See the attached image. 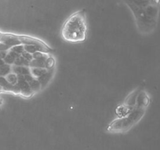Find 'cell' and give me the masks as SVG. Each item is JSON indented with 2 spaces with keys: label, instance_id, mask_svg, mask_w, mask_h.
<instances>
[{
  "label": "cell",
  "instance_id": "obj_1",
  "mask_svg": "<svg viewBox=\"0 0 160 150\" xmlns=\"http://www.w3.org/2000/svg\"><path fill=\"white\" fill-rule=\"evenodd\" d=\"M132 11L137 28L142 35H148L156 28L160 0H123Z\"/></svg>",
  "mask_w": 160,
  "mask_h": 150
},
{
  "label": "cell",
  "instance_id": "obj_2",
  "mask_svg": "<svg viewBox=\"0 0 160 150\" xmlns=\"http://www.w3.org/2000/svg\"><path fill=\"white\" fill-rule=\"evenodd\" d=\"M87 12L80 10L71 15L64 23L61 28V36L66 42L82 43L87 39Z\"/></svg>",
  "mask_w": 160,
  "mask_h": 150
},
{
  "label": "cell",
  "instance_id": "obj_3",
  "mask_svg": "<svg viewBox=\"0 0 160 150\" xmlns=\"http://www.w3.org/2000/svg\"><path fill=\"white\" fill-rule=\"evenodd\" d=\"M146 110L147 109L134 107L127 115L118 117L111 122L108 126L107 131L111 133H122L128 131L141 121L145 114Z\"/></svg>",
  "mask_w": 160,
  "mask_h": 150
},
{
  "label": "cell",
  "instance_id": "obj_4",
  "mask_svg": "<svg viewBox=\"0 0 160 150\" xmlns=\"http://www.w3.org/2000/svg\"><path fill=\"white\" fill-rule=\"evenodd\" d=\"M20 89V95L24 97H31L35 93L32 91L28 82L24 79V75H18V82L17 83Z\"/></svg>",
  "mask_w": 160,
  "mask_h": 150
},
{
  "label": "cell",
  "instance_id": "obj_5",
  "mask_svg": "<svg viewBox=\"0 0 160 150\" xmlns=\"http://www.w3.org/2000/svg\"><path fill=\"white\" fill-rule=\"evenodd\" d=\"M151 102V98L148 93L146 91L141 90V92L139 93L137 98V102L135 107L141 108V109H147Z\"/></svg>",
  "mask_w": 160,
  "mask_h": 150
},
{
  "label": "cell",
  "instance_id": "obj_6",
  "mask_svg": "<svg viewBox=\"0 0 160 150\" xmlns=\"http://www.w3.org/2000/svg\"><path fill=\"white\" fill-rule=\"evenodd\" d=\"M141 90L140 89H135L134 91H132L131 93L128 94L127 97H126L125 101L122 103L123 105H125L126 106H128V107L131 108V109H133L136 106L137 102V98H138V96L139 94V93L141 92Z\"/></svg>",
  "mask_w": 160,
  "mask_h": 150
},
{
  "label": "cell",
  "instance_id": "obj_7",
  "mask_svg": "<svg viewBox=\"0 0 160 150\" xmlns=\"http://www.w3.org/2000/svg\"><path fill=\"white\" fill-rule=\"evenodd\" d=\"M53 72L54 70L53 69H50V70H48L45 74H43L42 75H41L40 77L37 78V80L39 81V83H41V86H42V89H43L45 86H47L49 83H50V80L53 78Z\"/></svg>",
  "mask_w": 160,
  "mask_h": 150
},
{
  "label": "cell",
  "instance_id": "obj_8",
  "mask_svg": "<svg viewBox=\"0 0 160 150\" xmlns=\"http://www.w3.org/2000/svg\"><path fill=\"white\" fill-rule=\"evenodd\" d=\"M13 73L18 75H26L31 74L30 68L27 66H18L15 65L13 67Z\"/></svg>",
  "mask_w": 160,
  "mask_h": 150
},
{
  "label": "cell",
  "instance_id": "obj_9",
  "mask_svg": "<svg viewBox=\"0 0 160 150\" xmlns=\"http://www.w3.org/2000/svg\"><path fill=\"white\" fill-rule=\"evenodd\" d=\"M47 69L45 68H30L31 75L35 79L38 78L43 74H45L47 72Z\"/></svg>",
  "mask_w": 160,
  "mask_h": 150
},
{
  "label": "cell",
  "instance_id": "obj_10",
  "mask_svg": "<svg viewBox=\"0 0 160 150\" xmlns=\"http://www.w3.org/2000/svg\"><path fill=\"white\" fill-rule=\"evenodd\" d=\"M131 108L128 107V106H126L125 105L121 104L120 106H117L116 108V114L118 115V117H122L123 116L127 115L130 111H131Z\"/></svg>",
  "mask_w": 160,
  "mask_h": 150
},
{
  "label": "cell",
  "instance_id": "obj_11",
  "mask_svg": "<svg viewBox=\"0 0 160 150\" xmlns=\"http://www.w3.org/2000/svg\"><path fill=\"white\" fill-rule=\"evenodd\" d=\"M28 83H29V86H30L31 89H32V91H33L34 93H37L42 90L41 83H39V81H38L37 79L34 78L33 80H31Z\"/></svg>",
  "mask_w": 160,
  "mask_h": 150
},
{
  "label": "cell",
  "instance_id": "obj_12",
  "mask_svg": "<svg viewBox=\"0 0 160 150\" xmlns=\"http://www.w3.org/2000/svg\"><path fill=\"white\" fill-rule=\"evenodd\" d=\"M29 68H45V61L33 59L29 64Z\"/></svg>",
  "mask_w": 160,
  "mask_h": 150
},
{
  "label": "cell",
  "instance_id": "obj_13",
  "mask_svg": "<svg viewBox=\"0 0 160 150\" xmlns=\"http://www.w3.org/2000/svg\"><path fill=\"white\" fill-rule=\"evenodd\" d=\"M11 72V67L10 65L5 64L0 66V76H7L8 74Z\"/></svg>",
  "mask_w": 160,
  "mask_h": 150
},
{
  "label": "cell",
  "instance_id": "obj_14",
  "mask_svg": "<svg viewBox=\"0 0 160 150\" xmlns=\"http://www.w3.org/2000/svg\"><path fill=\"white\" fill-rule=\"evenodd\" d=\"M29 64H30V62L28 61H27L25 58H23L21 55L17 58L14 62L15 65L18 66H27V67H29Z\"/></svg>",
  "mask_w": 160,
  "mask_h": 150
},
{
  "label": "cell",
  "instance_id": "obj_15",
  "mask_svg": "<svg viewBox=\"0 0 160 150\" xmlns=\"http://www.w3.org/2000/svg\"><path fill=\"white\" fill-rule=\"evenodd\" d=\"M24 48L25 51H27L28 53L32 54H33L37 51H41V49L38 46H34V45H24Z\"/></svg>",
  "mask_w": 160,
  "mask_h": 150
},
{
  "label": "cell",
  "instance_id": "obj_16",
  "mask_svg": "<svg viewBox=\"0 0 160 150\" xmlns=\"http://www.w3.org/2000/svg\"><path fill=\"white\" fill-rule=\"evenodd\" d=\"M7 79V81L10 83H11L12 85H17L18 82V75L15 73H10L5 76Z\"/></svg>",
  "mask_w": 160,
  "mask_h": 150
},
{
  "label": "cell",
  "instance_id": "obj_17",
  "mask_svg": "<svg viewBox=\"0 0 160 150\" xmlns=\"http://www.w3.org/2000/svg\"><path fill=\"white\" fill-rule=\"evenodd\" d=\"M55 65V60L52 57H48L47 59L45 61V69L47 70L49 69H53V67Z\"/></svg>",
  "mask_w": 160,
  "mask_h": 150
},
{
  "label": "cell",
  "instance_id": "obj_18",
  "mask_svg": "<svg viewBox=\"0 0 160 150\" xmlns=\"http://www.w3.org/2000/svg\"><path fill=\"white\" fill-rule=\"evenodd\" d=\"M21 56H22L24 58H25V59L27 60V61H28L29 62H31V61L33 60V56H32V54L28 53V52L25 51V50L23 52L22 54H21Z\"/></svg>",
  "mask_w": 160,
  "mask_h": 150
},
{
  "label": "cell",
  "instance_id": "obj_19",
  "mask_svg": "<svg viewBox=\"0 0 160 150\" xmlns=\"http://www.w3.org/2000/svg\"><path fill=\"white\" fill-rule=\"evenodd\" d=\"M11 49L10 46H9L8 45L5 44V43H0V51H8Z\"/></svg>",
  "mask_w": 160,
  "mask_h": 150
},
{
  "label": "cell",
  "instance_id": "obj_20",
  "mask_svg": "<svg viewBox=\"0 0 160 150\" xmlns=\"http://www.w3.org/2000/svg\"><path fill=\"white\" fill-rule=\"evenodd\" d=\"M8 51H0V59L3 60L7 56Z\"/></svg>",
  "mask_w": 160,
  "mask_h": 150
},
{
  "label": "cell",
  "instance_id": "obj_21",
  "mask_svg": "<svg viewBox=\"0 0 160 150\" xmlns=\"http://www.w3.org/2000/svg\"><path fill=\"white\" fill-rule=\"evenodd\" d=\"M5 64H6V63H5V61H4V60L0 59V66L3 65H5Z\"/></svg>",
  "mask_w": 160,
  "mask_h": 150
},
{
  "label": "cell",
  "instance_id": "obj_22",
  "mask_svg": "<svg viewBox=\"0 0 160 150\" xmlns=\"http://www.w3.org/2000/svg\"><path fill=\"white\" fill-rule=\"evenodd\" d=\"M2 32H0V40H1V38H2Z\"/></svg>",
  "mask_w": 160,
  "mask_h": 150
},
{
  "label": "cell",
  "instance_id": "obj_23",
  "mask_svg": "<svg viewBox=\"0 0 160 150\" xmlns=\"http://www.w3.org/2000/svg\"><path fill=\"white\" fill-rule=\"evenodd\" d=\"M2 88H1V87H0V92H2Z\"/></svg>",
  "mask_w": 160,
  "mask_h": 150
}]
</instances>
